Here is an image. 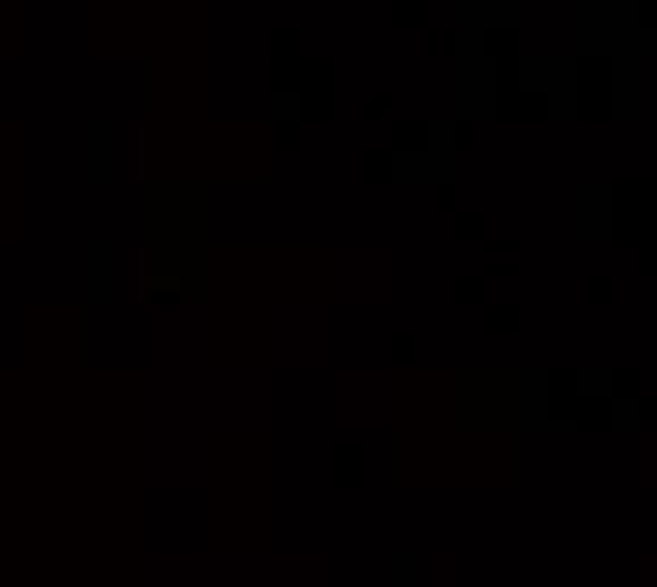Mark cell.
<instances>
[{"label": "cell", "mask_w": 657, "mask_h": 587, "mask_svg": "<svg viewBox=\"0 0 657 587\" xmlns=\"http://www.w3.org/2000/svg\"><path fill=\"white\" fill-rule=\"evenodd\" d=\"M392 570H398V587H410V558H398Z\"/></svg>", "instance_id": "1"}]
</instances>
